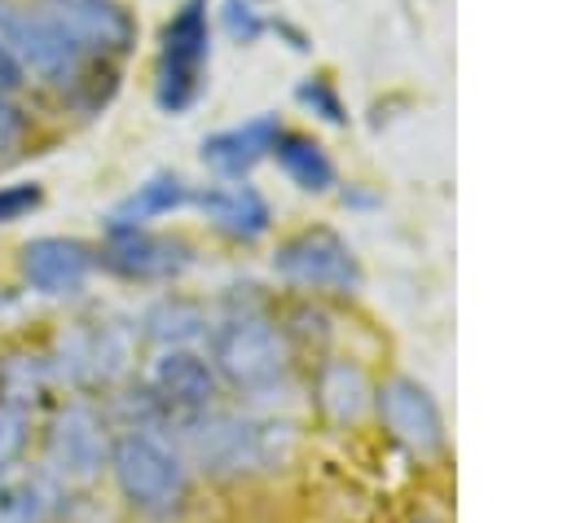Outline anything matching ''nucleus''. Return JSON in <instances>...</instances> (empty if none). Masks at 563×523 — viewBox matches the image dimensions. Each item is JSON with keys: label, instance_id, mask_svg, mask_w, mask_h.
I'll return each mask as SVG.
<instances>
[{"label": "nucleus", "instance_id": "23", "mask_svg": "<svg viewBox=\"0 0 563 523\" xmlns=\"http://www.w3.org/2000/svg\"><path fill=\"white\" fill-rule=\"evenodd\" d=\"M44 207V185L35 180H13V185H0V224H13V220H26L31 211Z\"/></svg>", "mask_w": 563, "mask_h": 523}, {"label": "nucleus", "instance_id": "21", "mask_svg": "<svg viewBox=\"0 0 563 523\" xmlns=\"http://www.w3.org/2000/svg\"><path fill=\"white\" fill-rule=\"evenodd\" d=\"M26 439H31V409H18V404L0 400V479L13 470Z\"/></svg>", "mask_w": 563, "mask_h": 523}, {"label": "nucleus", "instance_id": "11", "mask_svg": "<svg viewBox=\"0 0 563 523\" xmlns=\"http://www.w3.org/2000/svg\"><path fill=\"white\" fill-rule=\"evenodd\" d=\"M92 268H97V246L66 233H40L18 251L22 281L44 299H75L88 286Z\"/></svg>", "mask_w": 563, "mask_h": 523}, {"label": "nucleus", "instance_id": "22", "mask_svg": "<svg viewBox=\"0 0 563 523\" xmlns=\"http://www.w3.org/2000/svg\"><path fill=\"white\" fill-rule=\"evenodd\" d=\"M295 97H299V105H308L317 119H325V123H347V110H343V101H339V92H334V84H330L325 75H308V79L295 88Z\"/></svg>", "mask_w": 563, "mask_h": 523}, {"label": "nucleus", "instance_id": "8", "mask_svg": "<svg viewBox=\"0 0 563 523\" xmlns=\"http://www.w3.org/2000/svg\"><path fill=\"white\" fill-rule=\"evenodd\" d=\"M110 431L97 404L88 400H70L66 409H57V418L48 422L44 435V466L57 483H88L110 466Z\"/></svg>", "mask_w": 563, "mask_h": 523}, {"label": "nucleus", "instance_id": "25", "mask_svg": "<svg viewBox=\"0 0 563 523\" xmlns=\"http://www.w3.org/2000/svg\"><path fill=\"white\" fill-rule=\"evenodd\" d=\"M31 132V119L22 114V105L13 97H0V158H9Z\"/></svg>", "mask_w": 563, "mask_h": 523}, {"label": "nucleus", "instance_id": "9", "mask_svg": "<svg viewBox=\"0 0 563 523\" xmlns=\"http://www.w3.org/2000/svg\"><path fill=\"white\" fill-rule=\"evenodd\" d=\"M374 409L387 426V435L396 444H405L413 457H440L444 444H449V431H444V413L435 404V396L418 382V378H387L378 391H374Z\"/></svg>", "mask_w": 563, "mask_h": 523}, {"label": "nucleus", "instance_id": "1", "mask_svg": "<svg viewBox=\"0 0 563 523\" xmlns=\"http://www.w3.org/2000/svg\"><path fill=\"white\" fill-rule=\"evenodd\" d=\"M0 48L18 62V70L48 88H62L79 110H101L119 84H101V70H119L106 62H88L75 53V44L35 9L22 0H0Z\"/></svg>", "mask_w": 563, "mask_h": 523}, {"label": "nucleus", "instance_id": "12", "mask_svg": "<svg viewBox=\"0 0 563 523\" xmlns=\"http://www.w3.org/2000/svg\"><path fill=\"white\" fill-rule=\"evenodd\" d=\"M57 374L75 387H110L128 374V338L110 321H84L62 338Z\"/></svg>", "mask_w": 563, "mask_h": 523}, {"label": "nucleus", "instance_id": "24", "mask_svg": "<svg viewBox=\"0 0 563 523\" xmlns=\"http://www.w3.org/2000/svg\"><path fill=\"white\" fill-rule=\"evenodd\" d=\"M224 31L238 44H255L268 31V18L255 9V0H224Z\"/></svg>", "mask_w": 563, "mask_h": 523}, {"label": "nucleus", "instance_id": "10", "mask_svg": "<svg viewBox=\"0 0 563 523\" xmlns=\"http://www.w3.org/2000/svg\"><path fill=\"white\" fill-rule=\"evenodd\" d=\"M97 264H106L123 281H176L194 264V246L176 233L154 229H106V246L97 251Z\"/></svg>", "mask_w": 563, "mask_h": 523}, {"label": "nucleus", "instance_id": "14", "mask_svg": "<svg viewBox=\"0 0 563 523\" xmlns=\"http://www.w3.org/2000/svg\"><path fill=\"white\" fill-rule=\"evenodd\" d=\"M194 202L202 207V215L211 220V229H220L233 242H260L273 224V207L268 198L246 185V180H224V185H207L202 193H194Z\"/></svg>", "mask_w": 563, "mask_h": 523}, {"label": "nucleus", "instance_id": "17", "mask_svg": "<svg viewBox=\"0 0 563 523\" xmlns=\"http://www.w3.org/2000/svg\"><path fill=\"white\" fill-rule=\"evenodd\" d=\"M317 404L339 426H352L374 409V387L356 360H325L317 369Z\"/></svg>", "mask_w": 563, "mask_h": 523}, {"label": "nucleus", "instance_id": "26", "mask_svg": "<svg viewBox=\"0 0 563 523\" xmlns=\"http://www.w3.org/2000/svg\"><path fill=\"white\" fill-rule=\"evenodd\" d=\"M22 84H26V75H22V70H18V62L0 48V97H13Z\"/></svg>", "mask_w": 563, "mask_h": 523}, {"label": "nucleus", "instance_id": "7", "mask_svg": "<svg viewBox=\"0 0 563 523\" xmlns=\"http://www.w3.org/2000/svg\"><path fill=\"white\" fill-rule=\"evenodd\" d=\"M35 9L75 44L79 57L119 66L136 48V13L123 0H35Z\"/></svg>", "mask_w": 563, "mask_h": 523}, {"label": "nucleus", "instance_id": "13", "mask_svg": "<svg viewBox=\"0 0 563 523\" xmlns=\"http://www.w3.org/2000/svg\"><path fill=\"white\" fill-rule=\"evenodd\" d=\"M145 391L154 396V404L163 413H189L194 418V413H207L216 404L220 378H216L211 360L198 356L194 347H172V352H163L154 360Z\"/></svg>", "mask_w": 563, "mask_h": 523}, {"label": "nucleus", "instance_id": "5", "mask_svg": "<svg viewBox=\"0 0 563 523\" xmlns=\"http://www.w3.org/2000/svg\"><path fill=\"white\" fill-rule=\"evenodd\" d=\"M211 57V13L207 0H185L163 26L154 101L163 114H185L202 92V70Z\"/></svg>", "mask_w": 563, "mask_h": 523}, {"label": "nucleus", "instance_id": "16", "mask_svg": "<svg viewBox=\"0 0 563 523\" xmlns=\"http://www.w3.org/2000/svg\"><path fill=\"white\" fill-rule=\"evenodd\" d=\"M185 202H194V189L185 185V176L176 171H154L145 185H136L128 198L114 202V211L106 215V229H145L158 215L180 211Z\"/></svg>", "mask_w": 563, "mask_h": 523}, {"label": "nucleus", "instance_id": "3", "mask_svg": "<svg viewBox=\"0 0 563 523\" xmlns=\"http://www.w3.org/2000/svg\"><path fill=\"white\" fill-rule=\"evenodd\" d=\"M110 475L119 497L150 519H167L189 501V466L185 457L154 435L150 426H128L110 444Z\"/></svg>", "mask_w": 563, "mask_h": 523}, {"label": "nucleus", "instance_id": "15", "mask_svg": "<svg viewBox=\"0 0 563 523\" xmlns=\"http://www.w3.org/2000/svg\"><path fill=\"white\" fill-rule=\"evenodd\" d=\"M282 119L277 114H255L246 123H233V127H220L202 141V163H211L220 176L229 180H242L260 158L273 154L277 136H282Z\"/></svg>", "mask_w": 563, "mask_h": 523}, {"label": "nucleus", "instance_id": "2", "mask_svg": "<svg viewBox=\"0 0 563 523\" xmlns=\"http://www.w3.org/2000/svg\"><path fill=\"white\" fill-rule=\"evenodd\" d=\"M185 444L194 461L211 475H251L273 470L295 448V426L277 418H242V413H194L185 422Z\"/></svg>", "mask_w": 563, "mask_h": 523}, {"label": "nucleus", "instance_id": "18", "mask_svg": "<svg viewBox=\"0 0 563 523\" xmlns=\"http://www.w3.org/2000/svg\"><path fill=\"white\" fill-rule=\"evenodd\" d=\"M207 325H211V321H207L202 303H194V299H185V294H163V299H154V303L141 312V334H145L150 343H158L163 352L198 343V338L207 334Z\"/></svg>", "mask_w": 563, "mask_h": 523}, {"label": "nucleus", "instance_id": "19", "mask_svg": "<svg viewBox=\"0 0 563 523\" xmlns=\"http://www.w3.org/2000/svg\"><path fill=\"white\" fill-rule=\"evenodd\" d=\"M273 154H277L282 171H286L299 189L325 193V189L334 185V163H330V154H325L321 141H312V136H303V132H282L277 145H273Z\"/></svg>", "mask_w": 563, "mask_h": 523}, {"label": "nucleus", "instance_id": "4", "mask_svg": "<svg viewBox=\"0 0 563 523\" xmlns=\"http://www.w3.org/2000/svg\"><path fill=\"white\" fill-rule=\"evenodd\" d=\"M211 369L242 396H268L290 374L286 334L260 312H233L211 330Z\"/></svg>", "mask_w": 563, "mask_h": 523}, {"label": "nucleus", "instance_id": "20", "mask_svg": "<svg viewBox=\"0 0 563 523\" xmlns=\"http://www.w3.org/2000/svg\"><path fill=\"white\" fill-rule=\"evenodd\" d=\"M57 492L40 475H4L0 479V523H53Z\"/></svg>", "mask_w": 563, "mask_h": 523}, {"label": "nucleus", "instance_id": "6", "mask_svg": "<svg viewBox=\"0 0 563 523\" xmlns=\"http://www.w3.org/2000/svg\"><path fill=\"white\" fill-rule=\"evenodd\" d=\"M273 272L308 294H356L361 290V259L347 246V237H339L334 229L317 224V229H299L295 237H286L273 255Z\"/></svg>", "mask_w": 563, "mask_h": 523}]
</instances>
